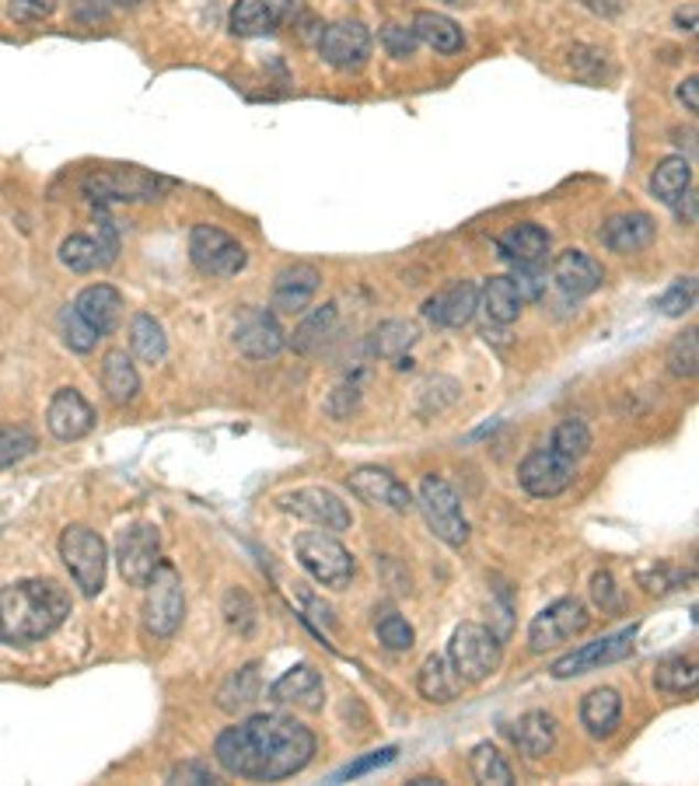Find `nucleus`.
Masks as SVG:
<instances>
[{
  "label": "nucleus",
  "instance_id": "obj_7",
  "mask_svg": "<svg viewBox=\"0 0 699 786\" xmlns=\"http://www.w3.org/2000/svg\"><path fill=\"white\" fill-rule=\"evenodd\" d=\"M148 588V602H143V629H148L151 639H172L186 618V594H182V577L179 570L161 560L158 570L151 573Z\"/></svg>",
  "mask_w": 699,
  "mask_h": 786
},
{
  "label": "nucleus",
  "instance_id": "obj_14",
  "mask_svg": "<svg viewBox=\"0 0 699 786\" xmlns=\"http://www.w3.org/2000/svg\"><path fill=\"white\" fill-rule=\"evenodd\" d=\"M119 252V235L106 214H98V235H71L60 241V262L71 273H95L109 270Z\"/></svg>",
  "mask_w": 699,
  "mask_h": 786
},
{
  "label": "nucleus",
  "instance_id": "obj_52",
  "mask_svg": "<svg viewBox=\"0 0 699 786\" xmlns=\"http://www.w3.org/2000/svg\"><path fill=\"white\" fill-rule=\"evenodd\" d=\"M514 287H518L521 301H539L546 294V270L542 266H514Z\"/></svg>",
  "mask_w": 699,
  "mask_h": 786
},
{
  "label": "nucleus",
  "instance_id": "obj_15",
  "mask_svg": "<svg viewBox=\"0 0 699 786\" xmlns=\"http://www.w3.org/2000/svg\"><path fill=\"white\" fill-rule=\"evenodd\" d=\"M573 475H578V462L563 459L552 448H536L518 465V486L536 500H549V496H560L573 483Z\"/></svg>",
  "mask_w": 699,
  "mask_h": 786
},
{
  "label": "nucleus",
  "instance_id": "obj_59",
  "mask_svg": "<svg viewBox=\"0 0 699 786\" xmlns=\"http://www.w3.org/2000/svg\"><path fill=\"white\" fill-rule=\"evenodd\" d=\"M409 786H444L438 776H417V779H409Z\"/></svg>",
  "mask_w": 699,
  "mask_h": 786
},
{
  "label": "nucleus",
  "instance_id": "obj_47",
  "mask_svg": "<svg viewBox=\"0 0 699 786\" xmlns=\"http://www.w3.org/2000/svg\"><path fill=\"white\" fill-rule=\"evenodd\" d=\"M224 618H228V626L238 629L241 636H249L256 629V605H252V597L232 588L228 594H224Z\"/></svg>",
  "mask_w": 699,
  "mask_h": 786
},
{
  "label": "nucleus",
  "instance_id": "obj_39",
  "mask_svg": "<svg viewBox=\"0 0 699 786\" xmlns=\"http://www.w3.org/2000/svg\"><path fill=\"white\" fill-rule=\"evenodd\" d=\"M259 692H262V686H259V665L252 660V665L238 668L228 681H224L221 692H217V707L224 713H241V710H249L252 702L259 699Z\"/></svg>",
  "mask_w": 699,
  "mask_h": 786
},
{
  "label": "nucleus",
  "instance_id": "obj_10",
  "mask_svg": "<svg viewBox=\"0 0 699 786\" xmlns=\"http://www.w3.org/2000/svg\"><path fill=\"white\" fill-rule=\"evenodd\" d=\"M80 190L92 203H140V200H158L161 190H169V182L140 172V169H106V172H92Z\"/></svg>",
  "mask_w": 699,
  "mask_h": 786
},
{
  "label": "nucleus",
  "instance_id": "obj_5",
  "mask_svg": "<svg viewBox=\"0 0 699 786\" xmlns=\"http://www.w3.org/2000/svg\"><path fill=\"white\" fill-rule=\"evenodd\" d=\"M294 556L304 573L319 581L322 588H346L357 573V560L336 535L329 531H301L294 539Z\"/></svg>",
  "mask_w": 699,
  "mask_h": 786
},
{
  "label": "nucleus",
  "instance_id": "obj_49",
  "mask_svg": "<svg viewBox=\"0 0 699 786\" xmlns=\"http://www.w3.org/2000/svg\"><path fill=\"white\" fill-rule=\"evenodd\" d=\"M399 755V749L396 744H385V749H378V752H367V755H361L357 762H350V765H343V769L333 776L336 783H343V779H361V776H367V773H375V769H381V765H388Z\"/></svg>",
  "mask_w": 699,
  "mask_h": 786
},
{
  "label": "nucleus",
  "instance_id": "obj_40",
  "mask_svg": "<svg viewBox=\"0 0 699 786\" xmlns=\"http://www.w3.org/2000/svg\"><path fill=\"white\" fill-rule=\"evenodd\" d=\"M469 765H472V776H476L480 783H486V786H510L514 783V773H510L507 758L497 749H493L490 741H480L476 749H472Z\"/></svg>",
  "mask_w": 699,
  "mask_h": 786
},
{
  "label": "nucleus",
  "instance_id": "obj_18",
  "mask_svg": "<svg viewBox=\"0 0 699 786\" xmlns=\"http://www.w3.org/2000/svg\"><path fill=\"white\" fill-rule=\"evenodd\" d=\"M232 340L238 346V354L249 360H270L287 346V333L280 329L277 315L266 312V308H245L235 322Z\"/></svg>",
  "mask_w": 699,
  "mask_h": 786
},
{
  "label": "nucleus",
  "instance_id": "obj_60",
  "mask_svg": "<svg viewBox=\"0 0 699 786\" xmlns=\"http://www.w3.org/2000/svg\"><path fill=\"white\" fill-rule=\"evenodd\" d=\"M140 0H109V8H137Z\"/></svg>",
  "mask_w": 699,
  "mask_h": 786
},
{
  "label": "nucleus",
  "instance_id": "obj_16",
  "mask_svg": "<svg viewBox=\"0 0 699 786\" xmlns=\"http://www.w3.org/2000/svg\"><path fill=\"white\" fill-rule=\"evenodd\" d=\"M633 639H636V626L609 633L602 639H594V644H584L581 650L560 657L549 671H552V678H578L588 671H602L605 665H620V660H626L633 654Z\"/></svg>",
  "mask_w": 699,
  "mask_h": 786
},
{
  "label": "nucleus",
  "instance_id": "obj_21",
  "mask_svg": "<svg viewBox=\"0 0 699 786\" xmlns=\"http://www.w3.org/2000/svg\"><path fill=\"white\" fill-rule=\"evenodd\" d=\"M480 312V287L472 280H455L448 283L441 294L423 301V319L441 329H462Z\"/></svg>",
  "mask_w": 699,
  "mask_h": 786
},
{
  "label": "nucleus",
  "instance_id": "obj_45",
  "mask_svg": "<svg viewBox=\"0 0 699 786\" xmlns=\"http://www.w3.org/2000/svg\"><path fill=\"white\" fill-rule=\"evenodd\" d=\"M668 370L675 378H696L699 370V340H696V329L689 333L675 336V343L668 346Z\"/></svg>",
  "mask_w": 699,
  "mask_h": 786
},
{
  "label": "nucleus",
  "instance_id": "obj_35",
  "mask_svg": "<svg viewBox=\"0 0 699 786\" xmlns=\"http://www.w3.org/2000/svg\"><path fill=\"white\" fill-rule=\"evenodd\" d=\"M417 340H420L417 322L388 319L372 333V354L381 357V360H399V357H406V349L417 346Z\"/></svg>",
  "mask_w": 699,
  "mask_h": 786
},
{
  "label": "nucleus",
  "instance_id": "obj_28",
  "mask_svg": "<svg viewBox=\"0 0 699 786\" xmlns=\"http://www.w3.org/2000/svg\"><path fill=\"white\" fill-rule=\"evenodd\" d=\"M514 749H518L525 758H546L557 744V717L546 710H531L525 717H518L507 728Z\"/></svg>",
  "mask_w": 699,
  "mask_h": 786
},
{
  "label": "nucleus",
  "instance_id": "obj_1",
  "mask_svg": "<svg viewBox=\"0 0 699 786\" xmlns=\"http://www.w3.org/2000/svg\"><path fill=\"white\" fill-rule=\"evenodd\" d=\"M214 758L238 779L277 783L308 769L315 758V734L294 717L256 713L217 734Z\"/></svg>",
  "mask_w": 699,
  "mask_h": 786
},
{
  "label": "nucleus",
  "instance_id": "obj_36",
  "mask_svg": "<svg viewBox=\"0 0 699 786\" xmlns=\"http://www.w3.org/2000/svg\"><path fill=\"white\" fill-rule=\"evenodd\" d=\"M696 686H699L696 657L675 654V657L657 660V668H654V689H657V692H668V696H692Z\"/></svg>",
  "mask_w": 699,
  "mask_h": 786
},
{
  "label": "nucleus",
  "instance_id": "obj_6",
  "mask_svg": "<svg viewBox=\"0 0 699 786\" xmlns=\"http://www.w3.org/2000/svg\"><path fill=\"white\" fill-rule=\"evenodd\" d=\"M413 504L420 507L427 528L434 531V539H441L451 549H462L469 542V521L462 514V500L448 480H441V475H423Z\"/></svg>",
  "mask_w": 699,
  "mask_h": 786
},
{
  "label": "nucleus",
  "instance_id": "obj_54",
  "mask_svg": "<svg viewBox=\"0 0 699 786\" xmlns=\"http://www.w3.org/2000/svg\"><path fill=\"white\" fill-rule=\"evenodd\" d=\"M169 783H193V786H214L217 776L200 762H179L169 769Z\"/></svg>",
  "mask_w": 699,
  "mask_h": 786
},
{
  "label": "nucleus",
  "instance_id": "obj_23",
  "mask_svg": "<svg viewBox=\"0 0 699 786\" xmlns=\"http://www.w3.org/2000/svg\"><path fill=\"white\" fill-rule=\"evenodd\" d=\"M270 699L280 702V707L319 713L322 702H325V681L312 665H294L291 671H283L270 686Z\"/></svg>",
  "mask_w": 699,
  "mask_h": 786
},
{
  "label": "nucleus",
  "instance_id": "obj_8",
  "mask_svg": "<svg viewBox=\"0 0 699 786\" xmlns=\"http://www.w3.org/2000/svg\"><path fill=\"white\" fill-rule=\"evenodd\" d=\"M190 259L207 277H238L249 262V252L238 238L214 224H196L190 232Z\"/></svg>",
  "mask_w": 699,
  "mask_h": 786
},
{
  "label": "nucleus",
  "instance_id": "obj_46",
  "mask_svg": "<svg viewBox=\"0 0 699 786\" xmlns=\"http://www.w3.org/2000/svg\"><path fill=\"white\" fill-rule=\"evenodd\" d=\"M361 396H364V378L354 375V378H343L333 391H329V399H325V412L333 420H346L350 412H354L361 406Z\"/></svg>",
  "mask_w": 699,
  "mask_h": 786
},
{
  "label": "nucleus",
  "instance_id": "obj_17",
  "mask_svg": "<svg viewBox=\"0 0 699 786\" xmlns=\"http://www.w3.org/2000/svg\"><path fill=\"white\" fill-rule=\"evenodd\" d=\"M346 486L350 493L357 496V500L372 504V507H385L392 514H409L417 504H413V493L402 480H396L388 469H378V465H361L346 475Z\"/></svg>",
  "mask_w": 699,
  "mask_h": 786
},
{
  "label": "nucleus",
  "instance_id": "obj_4",
  "mask_svg": "<svg viewBox=\"0 0 699 786\" xmlns=\"http://www.w3.org/2000/svg\"><path fill=\"white\" fill-rule=\"evenodd\" d=\"M60 560L71 570L74 584L85 597H98L106 588V570H109V546L98 531L88 525H67L60 535Z\"/></svg>",
  "mask_w": 699,
  "mask_h": 786
},
{
  "label": "nucleus",
  "instance_id": "obj_32",
  "mask_svg": "<svg viewBox=\"0 0 699 786\" xmlns=\"http://www.w3.org/2000/svg\"><path fill=\"white\" fill-rule=\"evenodd\" d=\"M692 190V161L682 158V154H668L654 164L650 172V193L657 203L665 206H675L686 193Z\"/></svg>",
  "mask_w": 699,
  "mask_h": 786
},
{
  "label": "nucleus",
  "instance_id": "obj_37",
  "mask_svg": "<svg viewBox=\"0 0 699 786\" xmlns=\"http://www.w3.org/2000/svg\"><path fill=\"white\" fill-rule=\"evenodd\" d=\"M336 319H340V308L333 301H325L319 304L312 315H304L301 325L294 329V336H291V346L298 349L301 357L308 354H315V349L333 336V329H336Z\"/></svg>",
  "mask_w": 699,
  "mask_h": 786
},
{
  "label": "nucleus",
  "instance_id": "obj_57",
  "mask_svg": "<svg viewBox=\"0 0 699 786\" xmlns=\"http://www.w3.org/2000/svg\"><path fill=\"white\" fill-rule=\"evenodd\" d=\"M696 85H699L696 77H686L682 85H678V91H675L678 101L686 106V112H696V109H699V88H696Z\"/></svg>",
  "mask_w": 699,
  "mask_h": 786
},
{
  "label": "nucleus",
  "instance_id": "obj_44",
  "mask_svg": "<svg viewBox=\"0 0 699 786\" xmlns=\"http://www.w3.org/2000/svg\"><path fill=\"white\" fill-rule=\"evenodd\" d=\"M35 433L22 423L0 427V469H11L18 462H25L29 454H35Z\"/></svg>",
  "mask_w": 699,
  "mask_h": 786
},
{
  "label": "nucleus",
  "instance_id": "obj_48",
  "mask_svg": "<svg viewBox=\"0 0 699 786\" xmlns=\"http://www.w3.org/2000/svg\"><path fill=\"white\" fill-rule=\"evenodd\" d=\"M692 304H696V280L682 277L678 283H671L662 298H657V312L668 315V319H682L686 312H692Z\"/></svg>",
  "mask_w": 699,
  "mask_h": 786
},
{
  "label": "nucleus",
  "instance_id": "obj_38",
  "mask_svg": "<svg viewBox=\"0 0 699 786\" xmlns=\"http://www.w3.org/2000/svg\"><path fill=\"white\" fill-rule=\"evenodd\" d=\"M130 349H133V357L143 360V364H161L164 360V354H169V336H164V329L154 315H148V312L133 315Z\"/></svg>",
  "mask_w": 699,
  "mask_h": 786
},
{
  "label": "nucleus",
  "instance_id": "obj_11",
  "mask_svg": "<svg viewBox=\"0 0 699 786\" xmlns=\"http://www.w3.org/2000/svg\"><path fill=\"white\" fill-rule=\"evenodd\" d=\"M591 626V615L581 597H560V602L546 605L528 626V647L536 654H546L552 647L567 644V639L581 636Z\"/></svg>",
  "mask_w": 699,
  "mask_h": 786
},
{
  "label": "nucleus",
  "instance_id": "obj_33",
  "mask_svg": "<svg viewBox=\"0 0 699 786\" xmlns=\"http://www.w3.org/2000/svg\"><path fill=\"white\" fill-rule=\"evenodd\" d=\"M480 308L493 325H510V322H518L525 301L510 277H490L480 291Z\"/></svg>",
  "mask_w": 699,
  "mask_h": 786
},
{
  "label": "nucleus",
  "instance_id": "obj_41",
  "mask_svg": "<svg viewBox=\"0 0 699 786\" xmlns=\"http://www.w3.org/2000/svg\"><path fill=\"white\" fill-rule=\"evenodd\" d=\"M549 448L557 451V454H563V459H570V462H581L584 454L591 451V430H588V423L578 420V417L560 420L557 430H552V438H549Z\"/></svg>",
  "mask_w": 699,
  "mask_h": 786
},
{
  "label": "nucleus",
  "instance_id": "obj_58",
  "mask_svg": "<svg viewBox=\"0 0 699 786\" xmlns=\"http://www.w3.org/2000/svg\"><path fill=\"white\" fill-rule=\"evenodd\" d=\"M671 211L678 214V220H682V224H692V220H696V193L689 190L682 200H678V203L671 206Z\"/></svg>",
  "mask_w": 699,
  "mask_h": 786
},
{
  "label": "nucleus",
  "instance_id": "obj_42",
  "mask_svg": "<svg viewBox=\"0 0 699 786\" xmlns=\"http://www.w3.org/2000/svg\"><path fill=\"white\" fill-rule=\"evenodd\" d=\"M375 633H378V644L385 650H392V654H406V650H413V644H417L413 626H409L406 618L392 609L375 612Z\"/></svg>",
  "mask_w": 699,
  "mask_h": 786
},
{
  "label": "nucleus",
  "instance_id": "obj_29",
  "mask_svg": "<svg viewBox=\"0 0 699 786\" xmlns=\"http://www.w3.org/2000/svg\"><path fill=\"white\" fill-rule=\"evenodd\" d=\"M620 720H623V699L615 689L602 686L581 699V728L591 737H612L620 731Z\"/></svg>",
  "mask_w": 699,
  "mask_h": 786
},
{
  "label": "nucleus",
  "instance_id": "obj_53",
  "mask_svg": "<svg viewBox=\"0 0 699 786\" xmlns=\"http://www.w3.org/2000/svg\"><path fill=\"white\" fill-rule=\"evenodd\" d=\"M591 597H594V605H599L602 612H615L623 605V597H620V588H615V577L609 570H599L591 577Z\"/></svg>",
  "mask_w": 699,
  "mask_h": 786
},
{
  "label": "nucleus",
  "instance_id": "obj_20",
  "mask_svg": "<svg viewBox=\"0 0 699 786\" xmlns=\"http://www.w3.org/2000/svg\"><path fill=\"white\" fill-rule=\"evenodd\" d=\"M46 427L56 441H80L88 438L92 427H95V409L88 406V399L80 396L77 388H60L56 396L50 399L46 409Z\"/></svg>",
  "mask_w": 699,
  "mask_h": 786
},
{
  "label": "nucleus",
  "instance_id": "obj_43",
  "mask_svg": "<svg viewBox=\"0 0 699 786\" xmlns=\"http://www.w3.org/2000/svg\"><path fill=\"white\" fill-rule=\"evenodd\" d=\"M56 325H60V340H64V346L74 349V354H92V349L98 346V340H101L95 329L74 312V304H67L64 312H60Z\"/></svg>",
  "mask_w": 699,
  "mask_h": 786
},
{
  "label": "nucleus",
  "instance_id": "obj_27",
  "mask_svg": "<svg viewBox=\"0 0 699 786\" xmlns=\"http://www.w3.org/2000/svg\"><path fill=\"white\" fill-rule=\"evenodd\" d=\"M549 252V232L539 224H514L497 238V256L510 266H542Z\"/></svg>",
  "mask_w": 699,
  "mask_h": 786
},
{
  "label": "nucleus",
  "instance_id": "obj_13",
  "mask_svg": "<svg viewBox=\"0 0 699 786\" xmlns=\"http://www.w3.org/2000/svg\"><path fill=\"white\" fill-rule=\"evenodd\" d=\"M319 56L336 71H361L372 56V29L357 18H343L319 32Z\"/></svg>",
  "mask_w": 699,
  "mask_h": 786
},
{
  "label": "nucleus",
  "instance_id": "obj_25",
  "mask_svg": "<svg viewBox=\"0 0 699 786\" xmlns=\"http://www.w3.org/2000/svg\"><path fill=\"white\" fill-rule=\"evenodd\" d=\"M74 312L85 319L101 340H106V336L116 333V325L122 319V294L116 291L112 283H92L77 294Z\"/></svg>",
  "mask_w": 699,
  "mask_h": 786
},
{
  "label": "nucleus",
  "instance_id": "obj_12",
  "mask_svg": "<svg viewBox=\"0 0 699 786\" xmlns=\"http://www.w3.org/2000/svg\"><path fill=\"white\" fill-rule=\"evenodd\" d=\"M277 504H280V510L294 514V517H301V521L315 525L322 531H350V525H354L350 507L325 486H304V489H294V493H283Z\"/></svg>",
  "mask_w": 699,
  "mask_h": 786
},
{
  "label": "nucleus",
  "instance_id": "obj_3",
  "mask_svg": "<svg viewBox=\"0 0 699 786\" xmlns=\"http://www.w3.org/2000/svg\"><path fill=\"white\" fill-rule=\"evenodd\" d=\"M448 660L455 668L462 686H480L490 675L501 671L504 644L501 636L483 623H462L448 644Z\"/></svg>",
  "mask_w": 699,
  "mask_h": 786
},
{
  "label": "nucleus",
  "instance_id": "obj_24",
  "mask_svg": "<svg viewBox=\"0 0 699 786\" xmlns=\"http://www.w3.org/2000/svg\"><path fill=\"white\" fill-rule=\"evenodd\" d=\"M291 8H294V0H235L228 29L238 39L270 35V32H277L287 22Z\"/></svg>",
  "mask_w": 699,
  "mask_h": 786
},
{
  "label": "nucleus",
  "instance_id": "obj_31",
  "mask_svg": "<svg viewBox=\"0 0 699 786\" xmlns=\"http://www.w3.org/2000/svg\"><path fill=\"white\" fill-rule=\"evenodd\" d=\"M101 388H106V399L112 406H130L140 396V375L127 349H109L101 360Z\"/></svg>",
  "mask_w": 699,
  "mask_h": 786
},
{
  "label": "nucleus",
  "instance_id": "obj_56",
  "mask_svg": "<svg viewBox=\"0 0 699 786\" xmlns=\"http://www.w3.org/2000/svg\"><path fill=\"white\" fill-rule=\"evenodd\" d=\"M74 18L85 25H98L109 18V0H74Z\"/></svg>",
  "mask_w": 699,
  "mask_h": 786
},
{
  "label": "nucleus",
  "instance_id": "obj_51",
  "mask_svg": "<svg viewBox=\"0 0 699 786\" xmlns=\"http://www.w3.org/2000/svg\"><path fill=\"white\" fill-rule=\"evenodd\" d=\"M381 50L392 56V60H406V56H413L417 53V35H413V29H406V25H385L381 29Z\"/></svg>",
  "mask_w": 699,
  "mask_h": 786
},
{
  "label": "nucleus",
  "instance_id": "obj_30",
  "mask_svg": "<svg viewBox=\"0 0 699 786\" xmlns=\"http://www.w3.org/2000/svg\"><path fill=\"white\" fill-rule=\"evenodd\" d=\"M409 29H413L417 43L430 46L434 53H444V56L462 53V46H465V35H462L459 22H455V18L441 14V11H417L413 25H409Z\"/></svg>",
  "mask_w": 699,
  "mask_h": 786
},
{
  "label": "nucleus",
  "instance_id": "obj_22",
  "mask_svg": "<svg viewBox=\"0 0 699 786\" xmlns=\"http://www.w3.org/2000/svg\"><path fill=\"white\" fill-rule=\"evenodd\" d=\"M322 287V273L315 270L312 262H294V266H283L273 280V312L283 315H304L308 304L315 301Z\"/></svg>",
  "mask_w": 699,
  "mask_h": 786
},
{
  "label": "nucleus",
  "instance_id": "obj_55",
  "mask_svg": "<svg viewBox=\"0 0 699 786\" xmlns=\"http://www.w3.org/2000/svg\"><path fill=\"white\" fill-rule=\"evenodd\" d=\"M641 584L650 594H665V591H675L678 584H682V573H671L668 567H657L654 573H641Z\"/></svg>",
  "mask_w": 699,
  "mask_h": 786
},
{
  "label": "nucleus",
  "instance_id": "obj_50",
  "mask_svg": "<svg viewBox=\"0 0 699 786\" xmlns=\"http://www.w3.org/2000/svg\"><path fill=\"white\" fill-rule=\"evenodd\" d=\"M56 11V0H8V18L18 25H39Z\"/></svg>",
  "mask_w": 699,
  "mask_h": 786
},
{
  "label": "nucleus",
  "instance_id": "obj_34",
  "mask_svg": "<svg viewBox=\"0 0 699 786\" xmlns=\"http://www.w3.org/2000/svg\"><path fill=\"white\" fill-rule=\"evenodd\" d=\"M462 689V681L455 675V668H451V660L441 657V654H430L420 671H417V692L427 699V702H451L459 696Z\"/></svg>",
  "mask_w": 699,
  "mask_h": 786
},
{
  "label": "nucleus",
  "instance_id": "obj_26",
  "mask_svg": "<svg viewBox=\"0 0 699 786\" xmlns=\"http://www.w3.org/2000/svg\"><path fill=\"white\" fill-rule=\"evenodd\" d=\"M650 241H654V217L644 214V211L615 214L602 227V245L609 248V252H615V256L644 252Z\"/></svg>",
  "mask_w": 699,
  "mask_h": 786
},
{
  "label": "nucleus",
  "instance_id": "obj_9",
  "mask_svg": "<svg viewBox=\"0 0 699 786\" xmlns=\"http://www.w3.org/2000/svg\"><path fill=\"white\" fill-rule=\"evenodd\" d=\"M116 563L122 581L130 588H143L161 563V531L151 521H133L116 539Z\"/></svg>",
  "mask_w": 699,
  "mask_h": 786
},
{
  "label": "nucleus",
  "instance_id": "obj_2",
  "mask_svg": "<svg viewBox=\"0 0 699 786\" xmlns=\"http://www.w3.org/2000/svg\"><path fill=\"white\" fill-rule=\"evenodd\" d=\"M71 615V597L56 581L29 577L0 588V644L29 647L53 636Z\"/></svg>",
  "mask_w": 699,
  "mask_h": 786
},
{
  "label": "nucleus",
  "instance_id": "obj_19",
  "mask_svg": "<svg viewBox=\"0 0 699 786\" xmlns=\"http://www.w3.org/2000/svg\"><path fill=\"white\" fill-rule=\"evenodd\" d=\"M549 280L557 283V291L567 301H584L605 283V270L599 259H591L588 252H581V248H567V252L552 259Z\"/></svg>",
  "mask_w": 699,
  "mask_h": 786
}]
</instances>
